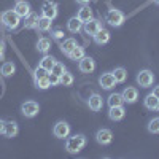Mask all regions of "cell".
Instances as JSON below:
<instances>
[{
  "instance_id": "cell-5",
  "label": "cell",
  "mask_w": 159,
  "mask_h": 159,
  "mask_svg": "<svg viewBox=\"0 0 159 159\" xmlns=\"http://www.w3.org/2000/svg\"><path fill=\"white\" fill-rule=\"evenodd\" d=\"M21 111H22V115H24L25 118H34V116H37L38 111H40V105H38L37 102H34V100H25V102L21 105Z\"/></svg>"
},
{
  "instance_id": "cell-28",
  "label": "cell",
  "mask_w": 159,
  "mask_h": 159,
  "mask_svg": "<svg viewBox=\"0 0 159 159\" xmlns=\"http://www.w3.org/2000/svg\"><path fill=\"white\" fill-rule=\"evenodd\" d=\"M111 73H113V76L116 80V83H124L127 80V70L124 67H116Z\"/></svg>"
},
{
  "instance_id": "cell-33",
  "label": "cell",
  "mask_w": 159,
  "mask_h": 159,
  "mask_svg": "<svg viewBox=\"0 0 159 159\" xmlns=\"http://www.w3.org/2000/svg\"><path fill=\"white\" fill-rule=\"evenodd\" d=\"M64 72H67V69H65V65H64L62 62H57V61H56V64L52 65V69H51V73H54V75L61 76Z\"/></svg>"
},
{
  "instance_id": "cell-25",
  "label": "cell",
  "mask_w": 159,
  "mask_h": 159,
  "mask_svg": "<svg viewBox=\"0 0 159 159\" xmlns=\"http://www.w3.org/2000/svg\"><path fill=\"white\" fill-rule=\"evenodd\" d=\"M54 64H56V59H54V57L49 56V54H45V56L42 57V61L38 62V67H42V69L51 72V69H52V65H54Z\"/></svg>"
},
{
  "instance_id": "cell-24",
  "label": "cell",
  "mask_w": 159,
  "mask_h": 159,
  "mask_svg": "<svg viewBox=\"0 0 159 159\" xmlns=\"http://www.w3.org/2000/svg\"><path fill=\"white\" fill-rule=\"evenodd\" d=\"M51 24H52V19L40 16L38 22H37V30L38 32H48V30H51Z\"/></svg>"
},
{
  "instance_id": "cell-41",
  "label": "cell",
  "mask_w": 159,
  "mask_h": 159,
  "mask_svg": "<svg viewBox=\"0 0 159 159\" xmlns=\"http://www.w3.org/2000/svg\"><path fill=\"white\" fill-rule=\"evenodd\" d=\"M0 61H3V52H0Z\"/></svg>"
},
{
  "instance_id": "cell-14",
  "label": "cell",
  "mask_w": 159,
  "mask_h": 159,
  "mask_svg": "<svg viewBox=\"0 0 159 159\" xmlns=\"http://www.w3.org/2000/svg\"><path fill=\"white\" fill-rule=\"evenodd\" d=\"M42 16L49 18V19H56V16H57V5L54 2H46L42 7Z\"/></svg>"
},
{
  "instance_id": "cell-27",
  "label": "cell",
  "mask_w": 159,
  "mask_h": 159,
  "mask_svg": "<svg viewBox=\"0 0 159 159\" xmlns=\"http://www.w3.org/2000/svg\"><path fill=\"white\" fill-rule=\"evenodd\" d=\"M84 56H86V54H84V48H83V46H80V45H76L67 57H69L70 61H75V62H76V61H81Z\"/></svg>"
},
{
  "instance_id": "cell-26",
  "label": "cell",
  "mask_w": 159,
  "mask_h": 159,
  "mask_svg": "<svg viewBox=\"0 0 159 159\" xmlns=\"http://www.w3.org/2000/svg\"><path fill=\"white\" fill-rule=\"evenodd\" d=\"M107 103L108 107H118V105H124V99L119 92H111L107 99Z\"/></svg>"
},
{
  "instance_id": "cell-39",
  "label": "cell",
  "mask_w": 159,
  "mask_h": 159,
  "mask_svg": "<svg viewBox=\"0 0 159 159\" xmlns=\"http://www.w3.org/2000/svg\"><path fill=\"white\" fill-rule=\"evenodd\" d=\"M153 94L159 99V86H154V88H153Z\"/></svg>"
},
{
  "instance_id": "cell-13",
  "label": "cell",
  "mask_w": 159,
  "mask_h": 159,
  "mask_svg": "<svg viewBox=\"0 0 159 159\" xmlns=\"http://www.w3.org/2000/svg\"><path fill=\"white\" fill-rule=\"evenodd\" d=\"M16 11V15L19 16V18H25V16H29V13L32 11L30 10V5H29V2H25V0H18V2L15 3V8H13Z\"/></svg>"
},
{
  "instance_id": "cell-32",
  "label": "cell",
  "mask_w": 159,
  "mask_h": 159,
  "mask_svg": "<svg viewBox=\"0 0 159 159\" xmlns=\"http://www.w3.org/2000/svg\"><path fill=\"white\" fill-rule=\"evenodd\" d=\"M35 88H38V89H48V88H51V83H49L48 75L35 80Z\"/></svg>"
},
{
  "instance_id": "cell-19",
  "label": "cell",
  "mask_w": 159,
  "mask_h": 159,
  "mask_svg": "<svg viewBox=\"0 0 159 159\" xmlns=\"http://www.w3.org/2000/svg\"><path fill=\"white\" fill-rule=\"evenodd\" d=\"M67 30H69L70 34H78V32H81V30H83V22L80 21L76 16L70 18V19L67 21Z\"/></svg>"
},
{
  "instance_id": "cell-23",
  "label": "cell",
  "mask_w": 159,
  "mask_h": 159,
  "mask_svg": "<svg viewBox=\"0 0 159 159\" xmlns=\"http://www.w3.org/2000/svg\"><path fill=\"white\" fill-rule=\"evenodd\" d=\"M49 49H51V40L46 38V37L38 38V42H37V51L42 52V54H48Z\"/></svg>"
},
{
  "instance_id": "cell-2",
  "label": "cell",
  "mask_w": 159,
  "mask_h": 159,
  "mask_svg": "<svg viewBox=\"0 0 159 159\" xmlns=\"http://www.w3.org/2000/svg\"><path fill=\"white\" fill-rule=\"evenodd\" d=\"M103 21L107 24H110L111 27H121V25L124 24V21H126V15L121 10L111 8V10H108L107 13H105Z\"/></svg>"
},
{
  "instance_id": "cell-4",
  "label": "cell",
  "mask_w": 159,
  "mask_h": 159,
  "mask_svg": "<svg viewBox=\"0 0 159 159\" xmlns=\"http://www.w3.org/2000/svg\"><path fill=\"white\" fill-rule=\"evenodd\" d=\"M135 80H137V83H139L140 88H150L154 83V73L151 70H148V69H143V70H140L137 73Z\"/></svg>"
},
{
  "instance_id": "cell-40",
  "label": "cell",
  "mask_w": 159,
  "mask_h": 159,
  "mask_svg": "<svg viewBox=\"0 0 159 159\" xmlns=\"http://www.w3.org/2000/svg\"><path fill=\"white\" fill-rule=\"evenodd\" d=\"M3 51H5V42L0 38V52H3Z\"/></svg>"
},
{
  "instance_id": "cell-11",
  "label": "cell",
  "mask_w": 159,
  "mask_h": 159,
  "mask_svg": "<svg viewBox=\"0 0 159 159\" xmlns=\"http://www.w3.org/2000/svg\"><path fill=\"white\" fill-rule=\"evenodd\" d=\"M78 70L81 73H92L96 70V61L89 56H84L81 61H78Z\"/></svg>"
},
{
  "instance_id": "cell-6",
  "label": "cell",
  "mask_w": 159,
  "mask_h": 159,
  "mask_svg": "<svg viewBox=\"0 0 159 159\" xmlns=\"http://www.w3.org/2000/svg\"><path fill=\"white\" fill-rule=\"evenodd\" d=\"M102 27H103V22L99 21V19H94V18L83 24V30H84V34L89 35V37H94Z\"/></svg>"
},
{
  "instance_id": "cell-34",
  "label": "cell",
  "mask_w": 159,
  "mask_h": 159,
  "mask_svg": "<svg viewBox=\"0 0 159 159\" xmlns=\"http://www.w3.org/2000/svg\"><path fill=\"white\" fill-rule=\"evenodd\" d=\"M48 75V70L42 69V67H37L35 72H34V80H38V78H42V76H46Z\"/></svg>"
},
{
  "instance_id": "cell-18",
  "label": "cell",
  "mask_w": 159,
  "mask_h": 159,
  "mask_svg": "<svg viewBox=\"0 0 159 159\" xmlns=\"http://www.w3.org/2000/svg\"><path fill=\"white\" fill-rule=\"evenodd\" d=\"M143 105H145V108L147 110H151V111H157V107H159V99L153 94H148L147 97L143 99Z\"/></svg>"
},
{
  "instance_id": "cell-8",
  "label": "cell",
  "mask_w": 159,
  "mask_h": 159,
  "mask_svg": "<svg viewBox=\"0 0 159 159\" xmlns=\"http://www.w3.org/2000/svg\"><path fill=\"white\" fill-rule=\"evenodd\" d=\"M96 142H97L99 145H102V147H105V145H110V143L113 142V132H111L110 129H105V127L99 129V130L96 132Z\"/></svg>"
},
{
  "instance_id": "cell-35",
  "label": "cell",
  "mask_w": 159,
  "mask_h": 159,
  "mask_svg": "<svg viewBox=\"0 0 159 159\" xmlns=\"http://www.w3.org/2000/svg\"><path fill=\"white\" fill-rule=\"evenodd\" d=\"M51 35L54 37L56 40H64V30L62 29H54V30H51Z\"/></svg>"
},
{
  "instance_id": "cell-42",
  "label": "cell",
  "mask_w": 159,
  "mask_h": 159,
  "mask_svg": "<svg viewBox=\"0 0 159 159\" xmlns=\"http://www.w3.org/2000/svg\"><path fill=\"white\" fill-rule=\"evenodd\" d=\"M153 2H154L156 5H159V0H153Z\"/></svg>"
},
{
  "instance_id": "cell-37",
  "label": "cell",
  "mask_w": 159,
  "mask_h": 159,
  "mask_svg": "<svg viewBox=\"0 0 159 159\" xmlns=\"http://www.w3.org/2000/svg\"><path fill=\"white\" fill-rule=\"evenodd\" d=\"M3 130H5V121L0 119V135H3Z\"/></svg>"
},
{
  "instance_id": "cell-22",
  "label": "cell",
  "mask_w": 159,
  "mask_h": 159,
  "mask_svg": "<svg viewBox=\"0 0 159 159\" xmlns=\"http://www.w3.org/2000/svg\"><path fill=\"white\" fill-rule=\"evenodd\" d=\"M38 15L35 11H30L29 16L24 18V27L25 29H37V22H38Z\"/></svg>"
},
{
  "instance_id": "cell-43",
  "label": "cell",
  "mask_w": 159,
  "mask_h": 159,
  "mask_svg": "<svg viewBox=\"0 0 159 159\" xmlns=\"http://www.w3.org/2000/svg\"><path fill=\"white\" fill-rule=\"evenodd\" d=\"M157 111H159V107H157Z\"/></svg>"
},
{
  "instance_id": "cell-30",
  "label": "cell",
  "mask_w": 159,
  "mask_h": 159,
  "mask_svg": "<svg viewBox=\"0 0 159 159\" xmlns=\"http://www.w3.org/2000/svg\"><path fill=\"white\" fill-rule=\"evenodd\" d=\"M15 72H16V65L13 62H3L2 67H0V73L3 76H11Z\"/></svg>"
},
{
  "instance_id": "cell-1",
  "label": "cell",
  "mask_w": 159,
  "mask_h": 159,
  "mask_svg": "<svg viewBox=\"0 0 159 159\" xmlns=\"http://www.w3.org/2000/svg\"><path fill=\"white\" fill-rule=\"evenodd\" d=\"M86 143H88V140L83 134H75L72 137L65 139V150H67L70 154H78L86 147Z\"/></svg>"
},
{
  "instance_id": "cell-20",
  "label": "cell",
  "mask_w": 159,
  "mask_h": 159,
  "mask_svg": "<svg viewBox=\"0 0 159 159\" xmlns=\"http://www.w3.org/2000/svg\"><path fill=\"white\" fill-rule=\"evenodd\" d=\"M76 18L81 21L83 24L84 22H88L89 19H92L94 16H92V10L88 7V5H81V8L78 10V13H76Z\"/></svg>"
},
{
  "instance_id": "cell-10",
  "label": "cell",
  "mask_w": 159,
  "mask_h": 159,
  "mask_svg": "<svg viewBox=\"0 0 159 159\" xmlns=\"http://www.w3.org/2000/svg\"><path fill=\"white\" fill-rule=\"evenodd\" d=\"M121 96L124 99V103L132 105V103H135L139 100V89L134 88V86H126L121 92Z\"/></svg>"
},
{
  "instance_id": "cell-21",
  "label": "cell",
  "mask_w": 159,
  "mask_h": 159,
  "mask_svg": "<svg viewBox=\"0 0 159 159\" xmlns=\"http://www.w3.org/2000/svg\"><path fill=\"white\" fill-rule=\"evenodd\" d=\"M76 45H78V43H76L75 38H72V37H70V38H64V42L61 43V51L64 52L65 56H69L70 52H72V49H73Z\"/></svg>"
},
{
  "instance_id": "cell-16",
  "label": "cell",
  "mask_w": 159,
  "mask_h": 159,
  "mask_svg": "<svg viewBox=\"0 0 159 159\" xmlns=\"http://www.w3.org/2000/svg\"><path fill=\"white\" fill-rule=\"evenodd\" d=\"M92 38H94V43L96 45H99V46H102V45H107L108 42H110V32L107 30V29H105V27H102L94 37H92Z\"/></svg>"
},
{
  "instance_id": "cell-15",
  "label": "cell",
  "mask_w": 159,
  "mask_h": 159,
  "mask_svg": "<svg viewBox=\"0 0 159 159\" xmlns=\"http://www.w3.org/2000/svg\"><path fill=\"white\" fill-rule=\"evenodd\" d=\"M126 116V110L124 105H118V107H110L108 110V118L111 121H121V119Z\"/></svg>"
},
{
  "instance_id": "cell-29",
  "label": "cell",
  "mask_w": 159,
  "mask_h": 159,
  "mask_svg": "<svg viewBox=\"0 0 159 159\" xmlns=\"http://www.w3.org/2000/svg\"><path fill=\"white\" fill-rule=\"evenodd\" d=\"M73 81H75V78H73V75H72L70 72H64V73L59 76V84H61V86L69 88V86L73 84Z\"/></svg>"
},
{
  "instance_id": "cell-7",
  "label": "cell",
  "mask_w": 159,
  "mask_h": 159,
  "mask_svg": "<svg viewBox=\"0 0 159 159\" xmlns=\"http://www.w3.org/2000/svg\"><path fill=\"white\" fill-rule=\"evenodd\" d=\"M99 84H100V88L105 89V91H111L118 83H116V80H115V76H113L111 72H105V73H102L100 78H99Z\"/></svg>"
},
{
  "instance_id": "cell-36",
  "label": "cell",
  "mask_w": 159,
  "mask_h": 159,
  "mask_svg": "<svg viewBox=\"0 0 159 159\" xmlns=\"http://www.w3.org/2000/svg\"><path fill=\"white\" fill-rule=\"evenodd\" d=\"M48 78H49L51 86H57V84H59V76H57V75H54V73H48Z\"/></svg>"
},
{
  "instance_id": "cell-9",
  "label": "cell",
  "mask_w": 159,
  "mask_h": 159,
  "mask_svg": "<svg viewBox=\"0 0 159 159\" xmlns=\"http://www.w3.org/2000/svg\"><path fill=\"white\" fill-rule=\"evenodd\" d=\"M52 134L57 139H67L70 135V124L65 121H57L54 124V129H52Z\"/></svg>"
},
{
  "instance_id": "cell-17",
  "label": "cell",
  "mask_w": 159,
  "mask_h": 159,
  "mask_svg": "<svg viewBox=\"0 0 159 159\" xmlns=\"http://www.w3.org/2000/svg\"><path fill=\"white\" fill-rule=\"evenodd\" d=\"M19 132V127H18V123L15 121H5V130H3V135L7 139H13L16 137Z\"/></svg>"
},
{
  "instance_id": "cell-12",
  "label": "cell",
  "mask_w": 159,
  "mask_h": 159,
  "mask_svg": "<svg viewBox=\"0 0 159 159\" xmlns=\"http://www.w3.org/2000/svg\"><path fill=\"white\" fill-rule=\"evenodd\" d=\"M88 107H89L91 111H100L102 107H103V99H102V96H99L97 92L91 94L89 99H88Z\"/></svg>"
},
{
  "instance_id": "cell-38",
  "label": "cell",
  "mask_w": 159,
  "mask_h": 159,
  "mask_svg": "<svg viewBox=\"0 0 159 159\" xmlns=\"http://www.w3.org/2000/svg\"><path fill=\"white\" fill-rule=\"evenodd\" d=\"M75 2H76L78 5H89L91 0H75Z\"/></svg>"
},
{
  "instance_id": "cell-31",
  "label": "cell",
  "mask_w": 159,
  "mask_h": 159,
  "mask_svg": "<svg viewBox=\"0 0 159 159\" xmlns=\"http://www.w3.org/2000/svg\"><path fill=\"white\" fill-rule=\"evenodd\" d=\"M147 129L150 134H159V116L150 119V123L147 124Z\"/></svg>"
},
{
  "instance_id": "cell-3",
  "label": "cell",
  "mask_w": 159,
  "mask_h": 159,
  "mask_svg": "<svg viewBox=\"0 0 159 159\" xmlns=\"http://www.w3.org/2000/svg\"><path fill=\"white\" fill-rule=\"evenodd\" d=\"M0 21H2L3 27H7V29H10V30L18 29L19 24H21V18L16 15L15 10H7V11H3L2 16H0Z\"/></svg>"
}]
</instances>
